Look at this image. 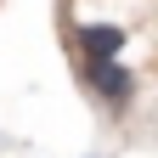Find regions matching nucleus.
<instances>
[{"mask_svg": "<svg viewBox=\"0 0 158 158\" xmlns=\"http://www.w3.org/2000/svg\"><path fill=\"white\" fill-rule=\"evenodd\" d=\"M79 62H113L124 51V28L118 23H79Z\"/></svg>", "mask_w": 158, "mask_h": 158, "instance_id": "obj_2", "label": "nucleus"}, {"mask_svg": "<svg viewBox=\"0 0 158 158\" xmlns=\"http://www.w3.org/2000/svg\"><path fill=\"white\" fill-rule=\"evenodd\" d=\"M79 85H85L107 113H124L135 102V73H130V62H118V56L113 62H79Z\"/></svg>", "mask_w": 158, "mask_h": 158, "instance_id": "obj_1", "label": "nucleus"}]
</instances>
